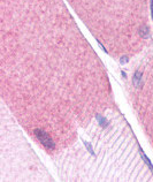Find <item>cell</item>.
I'll return each instance as SVG.
<instances>
[{
  "label": "cell",
  "mask_w": 153,
  "mask_h": 182,
  "mask_svg": "<svg viewBox=\"0 0 153 182\" xmlns=\"http://www.w3.org/2000/svg\"><path fill=\"white\" fill-rule=\"evenodd\" d=\"M139 35H141V37H148V28H146V27H143V28H141V30H139Z\"/></svg>",
  "instance_id": "7a4b0ae2"
},
{
  "label": "cell",
  "mask_w": 153,
  "mask_h": 182,
  "mask_svg": "<svg viewBox=\"0 0 153 182\" xmlns=\"http://www.w3.org/2000/svg\"><path fill=\"white\" fill-rule=\"evenodd\" d=\"M151 15H152L153 19V0H151Z\"/></svg>",
  "instance_id": "277c9868"
},
{
  "label": "cell",
  "mask_w": 153,
  "mask_h": 182,
  "mask_svg": "<svg viewBox=\"0 0 153 182\" xmlns=\"http://www.w3.org/2000/svg\"><path fill=\"white\" fill-rule=\"evenodd\" d=\"M36 136H37V138L40 141V143H42L44 146H46V148H54V143H53L52 138L50 137V136L46 134V131H43L40 129H36Z\"/></svg>",
  "instance_id": "6da1fadb"
},
{
  "label": "cell",
  "mask_w": 153,
  "mask_h": 182,
  "mask_svg": "<svg viewBox=\"0 0 153 182\" xmlns=\"http://www.w3.org/2000/svg\"><path fill=\"white\" fill-rule=\"evenodd\" d=\"M141 78H142V74L141 73L135 74V76H134V83H135V85H138V83H141Z\"/></svg>",
  "instance_id": "3957f363"
}]
</instances>
